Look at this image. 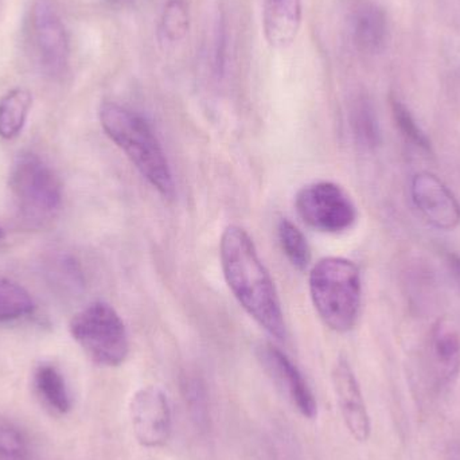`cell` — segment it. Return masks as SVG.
<instances>
[{
  "mask_svg": "<svg viewBox=\"0 0 460 460\" xmlns=\"http://www.w3.org/2000/svg\"><path fill=\"white\" fill-rule=\"evenodd\" d=\"M220 257L226 283L241 307L270 337L286 340V322L275 283L248 233L237 226L224 230Z\"/></svg>",
  "mask_w": 460,
  "mask_h": 460,
  "instance_id": "obj_1",
  "label": "cell"
},
{
  "mask_svg": "<svg viewBox=\"0 0 460 460\" xmlns=\"http://www.w3.org/2000/svg\"><path fill=\"white\" fill-rule=\"evenodd\" d=\"M100 123L142 177L159 194L172 199L175 191L172 167L150 123L139 113L116 102L102 105Z\"/></svg>",
  "mask_w": 460,
  "mask_h": 460,
  "instance_id": "obj_2",
  "label": "cell"
},
{
  "mask_svg": "<svg viewBox=\"0 0 460 460\" xmlns=\"http://www.w3.org/2000/svg\"><path fill=\"white\" fill-rule=\"evenodd\" d=\"M310 296L319 318L335 332L354 329L361 310L358 267L343 257H323L310 272Z\"/></svg>",
  "mask_w": 460,
  "mask_h": 460,
  "instance_id": "obj_3",
  "label": "cell"
},
{
  "mask_svg": "<svg viewBox=\"0 0 460 460\" xmlns=\"http://www.w3.org/2000/svg\"><path fill=\"white\" fill-rule=\"evenodd\" d=\"M70 332L89 358L102 367H120L129 353L126 324L112 305L96 302L70 322Z\"/></svg>",
  "mask_w": 460,
  "mask_h": 460,
  "instance_id": "obj_4",
  "label": "cell"
},
{
  "mask_svg": "<svg viewBox=\"0 0 460 460\" xmlns=\"http://www.w3.org/2000/svg\"><path fill=\"white\" fill-rule=\"evenodd\" d=\"M10 186L24 220L40 226L56 217L62 202L61 183L42 159L34 154L19 155L11 170Z\"/></svg>",
  "mask_w": 460,
  "mask_h": 460,
  "instance_id": "obj_5",
  "label": "cell"
},
{
  "mask_svg": "<svg viewBox=\"0 0 460 460\" xmlns=\"http://www.w3.org/2000/svg\"><path fill=\"white\" fill-rule=\"evenodd\" d=\"M295 208L310 228L330 234L346 232L357 221L356 205L348 193L326 181L300 189L295 197Z\"/></svg>",
  "mask_w": 460,
  "mask_h": 460,
  "instance_id": "obj_6",
  "label": "cell"
},
{
  "mask_svg": "<svg viewBox=\"0 0 460 460\" xmlns=\"http://www.w3.org/2000/svg\"><path fill=\"white\" fill-rule=\"evenodd\" d=\"M132 431L140 446L164 447L172 431V411L169 396L159 386L139 389L129 402Z\"/></svg>",
  "mask_w": 460,
  "mask_h": 460,
  "instance_id": "obj_7",
  "label": "cell"
},
{
  "mask_svg": "<svg viewBox=\"0 0 460 460\" xmlns=\"http://www.w3.org/2000/svg\"><path fill=\"white\" fill-rule=\"evenodd\" d=\"M257 356L268 375L275 381L278 388L286 394L295 410L303 418L314 420L318 416L315 394H313L305 376L297 369L291 358L270 343L260 346Z\"/></svg>",
  "mask_w": 460,
  "mask_h": 460,
  "instance_id": "obj_8",
  "label": "cell"
},
{
  "mask_svg": "<svg viewBox=\"0 0 460 460\" xmlns=\"http://www.w3.org/2000/svg\"><path fill=\"white\" fill-rule=\"evenodd\" d=\"M332 385L346 429L357 442H367L372 434V421L356 373L343 357L335 362Z\"/></svg>",
  "mask_w": 460,
  "mask_h": 460,
  "instance_id": "obj_9",
  "label": "cell"
},
{
  "mask_svg": "<svg viewBox=\"0 0 460 460\" xmlns=\"http://www.w3.org/2000/svg\"><path fill=\"white\" fill-rule=\"evenodd\" d=\"M413 204L435 228L451 230L460 223V205L453 191L431 172L415 175L411 186Z\"/></svg>",
  "mask_w": 460,
  "mask_h": 460,
  "instance_id": "obj_10",
  "label": "cell"
},
{
  "mask_svg": "<svg viewBox=\"0 0 460 460\" xmlns=\"http://www.w3.org/2000/svg\"><path fill=\"white\" fill-rule=\"evenodd\" d=\"M35 38L40 61L50 75L61 73L67 59V38L48 0H40L34 13Z\"/></svg>",
  "mask_w": 460,
  "mask_h": 460,
  "instance_id": "obj_11",
  "label": "cell"
},
{
  "mask_svg": "<svg viewBox=\"0 0 460 460\" xmlns=\"http://www.w3.org/2000/svg\"><path fill=\"white\" fill-rule=\"evenodd\" d=\"M302 23V0H265L262 27L265 40L284 49L296 40Z\"/></svg>",
  "mask_w": 460,
  "mask_h": 460,
  "instance_id": "obj_12",
  "label": "cell"
},
{
  "mask_svg": "<svg viewBox=\"0 0 460 460\" xmlns=\"http://www.w3.org/2000/svg\"><path fill=\"white\" fill-rule=\"evenodd\" d=\"M388 23L385 13L376 4H365L354 16L353 40L362 53H380L385 48Z\"/></svg>",
  "mask_w": 460,
  "mask_h": 460,
  "instance_id": "obj_13",
  "label": "cell"
},
{
  "mask_svg": "<svg viewBox=\"0 0 460 460\" xmlns=\"http://www.w3.org/2000/svg\"><path fill=\"white\" fill-rule=\"evenodd\" d=\"M432 354L437 362L439 376L446 385L458 380L460 375V340L450 327L439 322L432 330Z\"/></svg>",
  "mask_w": 460,
  "mask_h": 460,
  "instance_id": "obj_14",
  "label": "cell"
},
{
  "mask_svg": "<svg viewBox=\"0 0 460 460\" xmlns=\"http://www.w3.org/2000/svg\"><path fill=\"white\" fill-rule=\"evenodd\" d=\"M38 397L53 412L65 415L72 410V399L62 373L53 365H40L34 375Z\"/></svg>",
  "mask_w": 460,
  "mask_h": 460,
  "instance_id": "obj_15",
  "label": "cell"
},
{
  "mask_svg": "<svg viewBox=\"0 0 460 460\" xmlns=\"http://www.w3.org/2000/svg\"><path fill=\"white\" fill-rule=\"evenodd\" d=\"M31 104V93L22 88L8 92L0 100V137L3 139H13L21 134Z\"/></svg>",
  "mask_w": 460,
  "mask_h": 460,
  "instance_id": "obj_16",
  "label": "cell"
},
{
  "mask_svg": "<svg viewBox=\"0 0 460 460\" xmlns=\"http://www.w3.org/2000/svg\"><path fill=\"white\" fill-rule=\"evenodd\" d=\"M279 243L288 261L296 270H307L311 262V249L307 238L291 221L281 220L278 226Z\"/></svg>",
  "mask_w": 460,
  "mask_h": 460,
  "instance_id": "obj_17",
  "label": "cell"
},
{
  "mask_svg": "<svg viewBox=\"0 0 460 460\" xmlns=\"http://www.w3.org/2000/svg\"><path fill=\"white\" fill-rule=\"evenodd\" d=\"M34 311V302L29 292L13 283L0 279V322L16 321Z\"/></svg>",
  "mask_w": 460,
  "mask_h": 460,
  "instance_id": "obj_18",
  "label": "cell"
},
{
  "mask_svg": "<svg viewBox=\"0 0 460 460\" xmlns=\"http://www.w3.org/2000/svg\"><path fill=\"white\" fill-rule=\"evenodd\" d=\"M189 26L190 15L185 0H169L164 5L159 26L164 40H167V43L180 42L188 34Z\"/></svg>",
  "mask_w": 460,
  "mask_h": 460,
  "instance_id": "obj_19",
  "label": "cell"
},
{
  "mask_svg": "<svg viewBox=\"0 0 460 460\" xmlns=\"http://www.w3.org/2000/svg\"><path fill=\"white\" fill-rule=\"evenodd\" d=\"M30 447L24 432L13 420L0 416V459L26 460Z\"/></svg>",
  "mask_w": 460,
  "mask_h": 460,
  "instance_id": "obj_20",
  "label": "cell"
},
{
  "mask_svg": "<svg viewBox=\"0 0 460 460\" xmlns=\"http://www.w3.org/2000/svg\"><path fill=\"white\" fill-rule=\"evenodd\" d=\"M353 127L358 139L369 147H375L380 142L377 118L367 99L358 100L354 105Z\"/></svg>",
  "mask_w": 460,
  "mask_h": 460,
  "instance_id": "obj_21",
  "label": "cell"
},
{
  "mask_svg": "<svg viewBox=\"0 0 460 460\" xmlns=\"http://www.w3.org/2000/svg\"><path fill=\"white\" fill-rule=\"evenodd\" d=\"M183 396L194 423L199 429H207L209 421V405L204 384L197 378H188L183 383Z\"/></svg>",
  "mask_w": 460,
  "mask_h": 460,
  "instance_id": "obj_22",
  "label": "cell"
},
{
  "mask_svg": "<svg viewBox=\"0 0 460 460\" xmlns=\"http://www.w3.org/2000/svg\"><path fill=\"white\" fill-rule=\"evenodd\" d=\"M392 111H394V121L399 127L400 132L405 139L410 140L413 146L429 153L431 151V140L429 139L423 129L416 123L411 111L399 100H392Z\"/></svg>",
  "mask_w": 460,
  "mask_h": 460,
  "instance_id": "obj_23",
  "label": "cell"
},
{
  "mask_svg": "<svg viewBox=\"0 0 460 460\" xmlns=\"http://www.w3.org/2000/svg\"><path fill=\"white\" fill-rule=\"evenodd\" d=\"M215 62L217 72L221 73L226 65V19L221 15L217 21V29H216V42H215Z\"/></svg>",
  "mask_w": 460,
  "mask_h": 460,
  "instance_id": "obj_24",
  "label": "cell"
},
{
  "mask_svg": "<svg viewBox=\"0 0 460 460\" xmlns=\"http://www.w3.org/2000/svg\"><path fill=\"white\" fill-rule=\"evenodd\" d=\"M446 264H447L451 278L454 279L456 286L460 288V254L447 253V256H446Z\"/></svg>",
  "mask_w": 460,
  "mask_h": 460,
  "instance_id": "obj_25",
  "label": "cell"
},
{
  "mask_svg": "<svg viewBox=\"0 0 460 460\" xmlns=\"http://www.w3.org/2000/svg\"><path fill=\"white\" fill-rule=\"evenodd\" d=\"M3 237H4V233H3V230L0 229V240H3Z\"/></svg>",
  "mask_w": 460,
  "mask_h": 460,
  "instance_id": "obj_26",
  "label": "cell"
},
{
  "mask_svg": "<svg viewBox=\"0 0 460 460\" xmlns=\"http://www.w3.org/2000/svg\"><path fill=\"white\" fill-rule=\"evenodd\" d=\"M120 2H123V0H120Z\"/></svg>",
  "mask_w": 460,
  "mask_h": 460,
  "instance_id": "obj_27",
  "label": "cell"
}]
</instances>
